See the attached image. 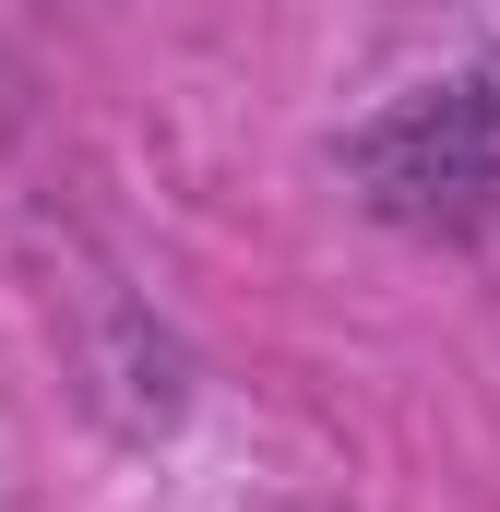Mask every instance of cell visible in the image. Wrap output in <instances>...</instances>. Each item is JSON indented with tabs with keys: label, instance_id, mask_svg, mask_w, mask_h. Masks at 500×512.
<instances>
[{
	"label": "cell",
	"instance_id": "cell-1",
	"mask_svg": "<svg viewBox=\"0 0 500 512\" xmlns=\"http://www.w3.org/2000/svg\"><path fill=\"white\" fill-rule=\"evenodd\" d=\"M346 179L393 227H453L500 203V0H441L429 60H405L346 120Z\"/></svg>",
	"mask_w": 500,
	"mask_h": 512
}]
</instances>
